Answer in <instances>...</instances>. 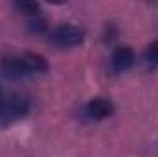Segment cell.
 Segmentation results:
<instances>
[{"mask_svg":"<svg viewBox=\"0 0 158 157\" xmlns=\"http://www.w3.org/2000/svg\"><path fill=\"white\" fill-rule=\"evenodd\" d=\"M48 39L57 48H74L85 41V32L74 24H61L50 32Z\"/></svg>","mask_w":158,"mask_h":157,"instance_id":"6da1fadb","label":"cell"},{"mask_svg":"<svg viewBox=\"0 0 158 157\" xmlns=\"http://www.w3.org/2000/svg\"><path fill=\"white\" fill-rule=\"evenodd\" d=\"M0 72L7 79H22L30 74L28 67L24 63V57H20V56H7V57H4L0 61Z\"/></svg>","mask_w":158,"mask_h":157,"instance_id":"7a4b0ae2","label":"cell"},{"mask_svg":"<svg viewBox=\"0 0 158 157\" xmlns=\"http://www.w3.org/2000/svg\"><path fill=\"white\" fill-rule=\"evenodd\" d=\"M136 61V54L131 46H118L110 57V65L116 72H123L127 69H131Z\"/></svg>","mask_w":158,"mask_h":157,"instance_id":"3957f363","label":"cell"},{"mask_svg":"<svg viewBox=\"0 0 158 157\" xmlns=\"http://www.w3.org/2000/svg\"><path fill=\"white\" fill-rule=\"evenodd\" d=\"M114 111L112 107V102L107 100V98H94L86 104L85 107V113L88 118H94V120H103V118L110 117Z\"/></svg>","mask_w":158,"mask_h":157,"instance_id":"277c9868","label":"cell"},{"mask_svg":"<svg viewBox=\"0 0 158 157\" xmlns=\"http://www.w3.org/2000/svg\"><path fill=\"white\" fill-rule=\"evenodd\" d=\"M22 57H24V63H26L30 74H44V72H48V69H50L46 57L40 56V54L28 52V54H24Z\"/></svg>","mask_w":158,"mask_h":157,"instance_id":"5b68a950","label":"cell"},{"mask_svg":"<svg viewBox=\"0 0 158 157\" xmlns=\"http://www.w3.org/2000/svg\"><path fill=\"white\" fill-rule=\"evenodd\" d=\"M15 7H17V11H20L22 15H26V17H37L39 15V4H35V2H20V4H15Z\"/></svg>","mask_w":158,"mask_h":157,"instance_id":"8992f818","label":"cell"},{"mask_svg":"<svg viewBox=\"0 0 158 157\" xmlns=\"http://www.w3.org/2000/svg\"><path fill=\"white\" fill-rule=\"evenodd\" d=\"M28 28H30L31 32H37V34H40V32L48 30V22H46V19H44V17L37 15V17H31V19H30Z\"/></svg>","mask_w":158,"mask_h":157,"instance_id":"52a82bcc","label":"cell"},{"mask_svg":"<svg viewBox=\"0 0 158 157\" xmlns=\"http://www.w3.org/2000/svg\"><path fill=\"white\" fill-rule=\"evenodd\" d=\"M7 96L9 94H4V91L0 89V126L9 124V120H7Z\"/></svg>","mask_w":158,"mask_h":157,"instance_id":"ba28073f","label":"cell"},{"mask_svg":"<svg viewBox=\"0 0 158 157\" xmlns=\"http://www.w3.org/2000/svg\"><path fill=\"white\" fill-rule=\"evenodd\" d=\"M145 61L147 63H153V65H156L158 63V41H155V43H151L147 48H145Z\"/></svg>","mask_w":158,"mask_h":157,"instance_id":"9c48e42d","label":"cell"}]
</instances>
